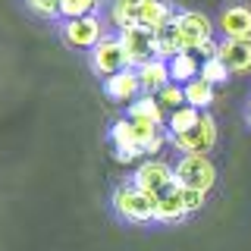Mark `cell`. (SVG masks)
I'll return each instance as SVG.
<instances>
[{"label": "cell", "instance_id": "6da1fadb", "mask_svg": "<svg viewBox=\"0 0 251 251\" xmlns=\"http://www.w3.org/2000/svg\"><path fill=\"white\" fill-rule=\"evenodd\" d=\"M113 204L116 217L126 220V223H135V226H145V223H154V198L145 195L135 182H123L113 188Z\"/></svg>", "mask_w": 251, "mask_h": 251}, {"label": "cell", "instance_id": "7a4b0ae2", "mask_svg": "<svg viewBox=\"0 0 251 251\" xmlns=\"http://www.w3.org/2000/svg\"><path fill=\"white\" fill-rule=\"evenodd\" d=\"M132 182L157 201L160 195H167L170 188L176 185V167L167 163V160H160V157H145L135 167V173H132Z\"/></svg>", "mask_w": 251, "mask_h": 251}, {"label": "cell", "instance_id": "3957f363", "mask_svg": "<svg viewBox=\"0 0 251 251\" xmlns=\"http://www.w3.org/2000/svg\"><path fill=\"white\" fill-rule=\"evenodd\" d=\"M60 35H63V41H66V47L88 53L91 47H94V44L100 41V38L107 35V22L100 19V13L78 16V19H63Z\"/></svg>", "mask_w": 251, "mask_h": 251}, {"label": "cell", "instance_id": "277c9868", "mask_svg": "<svg viewBox=\"0 0 251 251\" xmlns=\"http://www.w3.org/2000/svg\"><path fill=\"white\" fill-rule=\"evenodd\" d=\"M176 182L185 188H198L207 192L217 185V167L207 154H182L176 160Z\"/></svg>", "mask_w": 251, "mask_h": 251}, {"label": "cell", "instance_id": "5b68a950", "mask_svg": "<svg viewBox=\"0 0 251 251\" xmlns=\"http://www.w3.org/2000/svg\"><path fill=\"white\" fill-rule=\"evenodd\" d=\"M220 138V129H217V120L204 110L201 120L192 126L188 132H182V135H170V145L176 148L179 154H210L214 151Z\"/></svg>", "mask_w": 251, "mask_h": 251}, {"label": "cell", "instance_id": "8992f818", "mask_svg": "<svg viewBox=\"0 0 251 251\" xmlns=\"http://www.w3.org/2000/svg\"><path fill=\"white\" fill-rule=\"evenodd\" d=\"M173 25L179 31V41H182V50L198 53L207 41H214V22L210 16H204L198 10H179Z\"/></svg>", "mask_w": 251, "mask_h": 251}, {"label": "cell", "instance_id": "52a82bcc", "mask_svg": "<svg viewBox=\"0 0 251 251\" xmlns=\"http://www.w3.org/2000/svg\"><path fill=\"white\" fill-rule=\"evenodd\" d=\"M88 63H91V73L100 78H110L123 69H129V60H126V50L120 44L116 35H104L98 44L88 50Z\"/></svg>", "mask_w": 251, "mask_h": 251}, {"label": "cell", "instance_id": "ba28073f", "mask_svg": "<svg viewBox=\"0 0 251 251\" xmlns=\"http://www.w3.org/2000/svg\"><path fill=\"white\" fill-rule=\"evenodd\" d=\"M123 50H126V60H129V69H138L141 63L154 60L157 57V47H154V31L151 28H141V25H132V28H120L116 31Z\"/></svg>", "mask_w": 251, "mask_h": 251}, {"label": "cell", "instance_id": "9c48e42d", "mask_svg": "<svg viewBox=\"0 0 251 251\" xmlns=\"http://www.w3.org/2000/svg\"><path fill=\"white\" fill-rule=\"evenodd\" d=\"M107 138H110V145H113V157H116L120 163H141L145 151H141V145H138L135 126H132L129 116L113 120V126H110V132H107Z\"/></svg>", "mask_w": 251, "mask_h": 251}, {"label": "cell", "instance_id": "30bf717a", "mask_svg": "<svg viewBox=\"0 0 251 251\" xmlns=\"http://www.w3.org/2000/svg\"><path fill=\"white\" fill-rule=\"evenodd\" d=\"M217 57L226 63L232 75L251 73V38H223L217 44Z\"/></svg>", "mask_w": 251, "mask_h": 251}, {"label": "cell", "instance_id": "8fae6325", "mask_svg": "<svg viewBox=\"0 0 251 251\" xmlns=\"http://www.w3.org/2000/svg\"><path fill=\"white\" fill-rule=\"evenodd\" d=\"M217 28L223 31V38H251V6L226 3L217 16Z\"/></svg>", "mask_w": 251, "mask_h": 251}, {"label": "cell", "instance_id": "7c38bea8", "mask_svg": "<svg viewBox=\"0 0 251 251\" xmlns=\"http://www.w3.org/2000/svg\"><path fill=\"white\" fill-rule=\"evenodd\" d=\"M104 94L113 100V104H132V100H135L138 94H145V91H141V82H138L135 69H123V73L104 78Z\"/></svg>", "mask_w": 251, "mask_h": 251}, {"label": "cell", "instance_id": "4fadbf2b", "mask_svg": "<svg viewBox=\"0 0 251 251\" xmlns=\"http://www.w3.org/2000/svg\"><path fill=\"white\" fill-rule=\"evenodd\" d=\"M185 217H188V210L182 201V185L176 182L167 195H160L154 201V223H182Z\"/></svg>", "mask_w": 251, "mask_h": 251}, {"label": "cell", "instance_id": "5bb4252c", "mask_svg": "<svg viewBox=\"0 0 251 251\" xmlns=\"http://www.w3.org/2000/svg\"><path fill=\"white\" fill-rule=\"evenodd\" d=\"M176 19V10H173V3L170 0H141V6H138V25L141 28H163V25H170V22Z\"/></svg>", "mask_w": 251, "mask_h": 251}, {"label": "cell", "instance_id": "9a60e30c", "mask_svg": "<svg viewBox=\"0 0 251 251\" xmlns=\"http://www.w3.org/2000/svg\"><path fill=\"white\" fill-rule=\"evenodd\" d=\"M135 73H138V82H141V91H145V94H157L160 88H167V85L173 82V78H170V63L160 60V57L141 63Z\"/></svg>", "mask_w": 251, "mask_h": 251}, {"label": "cell", "instance_id": "2e32d148", "mask_svg": "<svg viewBox=\"0 0 251 251\" xmlns=\"http://www.w3.org/2000/svg\"><path fill=\"white\" fill-rule=\"evenodd\" d=\"M129 120H145V123H154V126H167V110L160 107L157 94H138L135 100L129 104Z\"/></svg>", "mask_w": 251, "mask_h": 251}, {"label": "cell", "instance_id": "e0dca14e", "mask_svg": "<svg viewBox=\"0 0 251 251\" xmlns=\"http://www.w3.org/2000/svg\"><path fill=\"white\" fill-rule=\"evenodd\" d=\"M138 6H141V0H110L107 3V22L116 31L138 25Z\"/></svg>", "mask_w": 251, "mask_h": 251}, {"label": "cell", "instance_id": "ac0fdd59", "mask_svg": "<svg viewBox=\"0 0 251 251\" xmlns=\"http://www.w3.org/2000/svg\"><path fill=\"white\" fill-rule=\"evenodd\" d=\"M170 63V78L176 85H185V82H192V78H198L201 75V60L195 57L192 50H179Z\"/></svg>", "mask_w": 251, "mask_h": 251}, {"label": "cell", "instance_id": "d6986e66", "mask_svg": "<svg viewBox=\"0 0 251 251\" xmlns=\"http://www.w3.org/2000/svg\"><path fill=\"white\" fill-rule=\"evenodd\" d=\"M185 88V104L195 107V110H207L210 104H214V94H217V85H210L207 78H192V82L182 85Z\"/></svg>", "mask_w": 251, "mask_h": 251}, {"label": "cell", "instance_id": "ffe728a7", "mask_svg": "<svg viewBox=\"0 0 251 251\" xmlns=\"http://www.w3.org/2000/svg\"><path fill=\"white\" fill-rule=\"evenodd\" d=\"M154 47H157V57L160 60H173L179 50H182V41H179V31H176L173 22L154 31Z\"/></svg>", "mask_w": 251, "mask_h": 251}, {"label": "cell", "instance_id": "44dd1931", "mask_svg": "<svg viewBox=\"0 0 251 251\" xmlns=\"http://www.w3.org/2000/svg\"><path fill=\"white\" fill-rule=\"evenodd\" d=\"M201 113L204 110H195V107H179V110H173V113H167V132L170 135H182V132H188L195 123L201 120Z\"/></svg>", "mask_w": 251, "mask_h": 251}, {"label": "cell", "instance_id": "7402d4cb", "mask_svg": "<svg viewBox=\"0 0 251 251\" xmlns=\"http://www.w3.org/2000/svg\"><path fill=\"white\" fill-rule=\"evenodd\" d=\"M107 0H60V19H78V16L100 13Z\"/></svg>", "mask_w": 251, "mask_h": 251}, {"label": "cell", "instance_id": "603a6c76", "mask_svg": "<svg viewBox=\"0 0 251 251\" xmlns=\"http://www.w3.org/2000/svg\"><path fill=\"white\" fill-rule=\"evenodd\" d=\"M229 69H226V63L220 60V57H207V60H201V78H207L210 85H226L229 82Z\"/></svg>", "mask_w": 251, "mask_h": 251}, {"label": "cell", "instance_id": "cb8c5ba5", "mask_svg": "<svg viewBox=\"0 0 251 251\" xmlns=\"http://www.w3.org/2000/svg\"><path fill=\"white\" fill-rule=\"evenodd\" d=\"M157 100H160V107L167 110V113H173V110L185 107V88H182V85H176V82H170L167 88L157 91Z\"/></svg>", "mask_w": 251, "mask_h": 251}, {"label": "cell", "instance_id": "d4e9b609", "mask_svg": "<svg viewBox=\"0 0 251 251\" xmlns=\"http://www.w3.org/2000/svg\"><path fill=\"white\" fill-rule=\"evenodd\" d=\"M25 6L38 19H60V0H25Z\"/></svg>", "mask_w": 251, "mask_h": 251}, {"label": "cell", "instance_id": "484cf974", "mask_svg": "<svg viewBox=\"0 0 251 251\" xmlns=\"http://www.w3.org/2000/svg\"><path fill=\"white\" fill-rule=\"evenodd\" d=\"M182 201H185L188 214H198L204 204H207V192H198V188H185L182 185Z\"/></svg>", "mask_w": 251, "mask_h": 251}, {"label": "cell", "instance_id": "4316f807", "mask_svg": "<svg viewBox=\"0 0 251 251\" xmlns=\"http://www.w3.org/2000/svg\"><path fill=\"white\" fill-rule=\"evenodd\" d=\"M245 116H248V126H251V100H248V113Z\"/></svg>", "mask_w": 251, "mask_h": 251}]
</instances>
